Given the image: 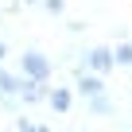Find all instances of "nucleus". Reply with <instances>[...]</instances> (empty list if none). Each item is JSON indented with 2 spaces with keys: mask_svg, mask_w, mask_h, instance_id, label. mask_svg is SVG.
Listing matches in <instances>:
<instances>
[{
  "mask_svg": "<svg viewBox=\"0 0 132 132\" xmlns=\"http://www.w3.org/2000/svg\"><path fill=\"white\" fill-rule=\"evenodd\" d=\"M74 93L82 101H93V97H105L109 89H105V78H97V74L82 70V66H74Z\"/></svg>",
  "mask_w": 132,
  "mask_h": 132,
  "instance_id": "3",
  "label": "nucleus"
},
{
  "mask_svg": "<svg viewBox=\"0 0 132 132\" xmlns=\"http://www.w3.org/2000/svg\"><path fill=\"white\" fill-rule=\"evenodd\" d=\"M113 62H117V66H128V70H132V43H128V39H120V43L113 47Z\"/></svg>",
  "mask_w": 132,
  "mask_h": 132,
  "instance_id": "8",
  "label": "nucleus"
},
{
  "mask_svg": "<svg viewBox=\"0 0 132 132\" xmlns=\"http://www.w3.org/2000/svg\"><path fill=\"white\" fill-rule=\"evenodd\" d=\"M16 93H20V74L8 70V66H0V97H12L16 101Z\"/></svg>",
  "mask_w": 132,
  "mask_h": 132,
  "instance_id": "6",
  "label": "nucleus"
},
{
  "mask_svg": "<svg viewBox=\"0 0 132 132\" xmlns=\"http://www.w3.org/2000/svg\"><path fill=\"white\" fill-rule=\"evenodd\" d=\"M51 74H54V62H51V54H43V51H23L20 54V78H27V82H51Z\"/></svg>",
  "mask_w": 132,
  "mask_h": 132,
  "instance_id": "1",
  "label": "nucleus"
},
{
  "mask_svg": "<svg viewBox=\"0 0 132 132\" xmlns=\"http://www.w3.org/2000/svg\"><path fill=\"white\" fill-rule=\"evenodd\" d=\"M4 58H8V43L0 39V66H4Z\"/></svg>",
  "mask_w": 132,
  "mask_h": 132,
  "instance_id": "13",
  "label": "nucleus"
},
{
  "mask_svg": "<svg viewBox=\"0 0 132 132\" xmlns=\"http://www.w3.org/2000/svg\"><path fill=\"white\" fill-rule=\"evenodd\" d=\"M78 58H82V70H89V74H97V78H105V74L117 70V62H113V47H82Z\"/></svg>",
  "mask_w": 132,
  "mask_h": 132,
  "instance_id": "2",
  "label": "nucleus"
},
{
  "mask_svg": "<svg viewBox=\"0 0 132 132\" xmlns=\"http://www.w3.org/2000/svg\"><path fill=\"white\" fill-rule=\"evenodd\" d=\"M43 12H51V16H62V12H66V0H43Z\"/></svg>",
  "mask_w": 132,
  "mask_h": 132,
  "instance_id": "10",
  "label": "nucleus"
},
{
  "mask_svg": "<svg viewBox=\"0 0 132 132\" xmlns=\"http://www.w3.org/2000/svg\"><path fill=\"white\" fill-rule=\"evenodd\" d=\"M0 109H4V113H12V117H16V113H20V101H12V97H0Z\"/></svg>",
  "mask_w": 132,
  "mask_h": 132,
  "instance_id": "11",
  "label": "nucleus"
},
{
  "mask_svg": "<svg viewBox=\"0 0 132 132\" xmlns=\"http://www.w3.org/2000/svg\"><path fill=\"white\" fill-rule=\"evenodd\" d=\"M16 101H20V105H47V86H43V82H27V78H20V93H16Z\"/></svg>",
  "mask_w": 132,
  "mask_h": 132,
  "instance_id": "4",
  "label": "nucleus"
},
{
  "mask_svg": "<svg viewBox=\"0 0 132 132\" xmlns=\"http://www.w3.org/2000/svg\"><path fill=\"white\" fill-rule=\"evenodd\" d=\"M86 109H89L93 117H109V120L117 117V105H113V97H109V93H105V97H93V101H86Z\"/></svg>",
  "mask_w": 132,
  "mask_h": 132,
  "instance_id": "7",
  "label": "nucleus"
},
{
  "mask_svg": "<svg viewBox=\"0 0 132 132\" xmlns=\"http://www.w3.org/2000/svg\"><path fill=\"white\" fill-rule=\"evenodd\" d=\"M47 105L54 113H70L74 109V89H66V86H51L47 89Z\"/></svg>",
  "mask_w": 132,
  "mask_h": 132,
  "instance_id": "5",
  "label": "nucleus"
},
{
  "mask_svg": "<svg viewBox=\"0 0 132 132\" xmlns=\"http://www.w3.org/2000/svg\"><path fill=\"white\" fill-rule=\"evenodd\" d=\"M120 132H132V124H120Z\"/></svg>",
  "mask_w": 132,
  "mask_h": 132,
  "instance_id": "15",
  "label": "nucleus"
},
{
  "mask_svg": "<svg viewBox=\"0 0 132 132\" xmlns=\"http://www.w3.org/2000/svg\"><path fill=\"white\" fill-rule=\"evenodd\" d=\"M20 4H27V8H43V0H20Z\"/></svg>",
  "mask_w": 132,
  "mask_h": 132,
  "instance_id": "14",
  "label": "nucleus"
},
{
  "mask_svg": "<svg viewBox=\"0 0 132 132\" xmlns=\"http://www.w3.org/2000/svg\"><path fill=\"white\" fill-rule=\"evenodd\" d=\"M16 132H51V124H39V120H31V117H23V113H16Z\"/></svg>",
  "mask_w": 132,
  "mask_h": 132,
  "instance_id": "9",
  "label": "nucleus"
},
{
  "mask_svg": "<svg viewBox=\"0 0 132 132\" xmlns=\"http://www.w3.org/2000/svg\"><path fill=\"white\" fill-rule=\"evenodd\" d=\"M66 31H70V35H82V31H86V23H82V20H70V23H66Z\"/></svg>",
  "mask_w": 132,
  "mask_h": 132,
  "instance_id": "12",
  "label": "nucleus"
},
{
  "mask_svg": "<svg viewBox=\"0 0 132 132\" xmlns=\"http://www.w3.org/2000/svg\"><path fill=\"white\" fill-rule=\"evenodd\" d=\"M66 132H74V128H66Z\"/></svg>",
  "mask_w": 132,
  "mask_h": 132,
  "instance_id": "16",
  "label": "nucleus"
}]
</instances>
